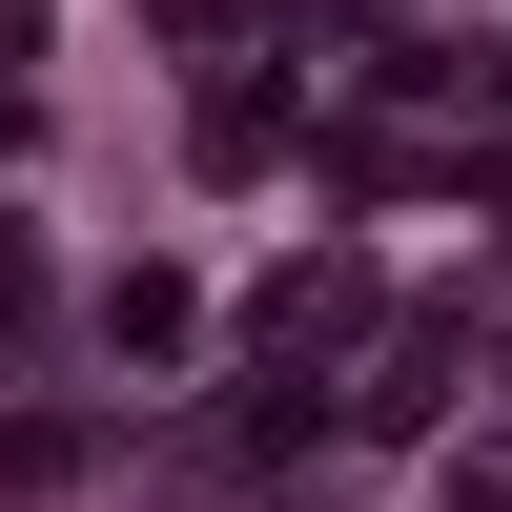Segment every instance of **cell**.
Listing matches in <instances>:
<instances>
[{
  "label": "cell",
  "instance_id": "obj_2",
  "mask_svg": "<svg viewBox=\"0 0 512 512\" xmlns=\"http://www.w3.org/2000/svg\"><path fill=\"white\" fill-rule=\"evenodd\" d=\"M103 328H123V349H144V369H164V349H185V328H205V308H185V287H164V267H123V287H103Z\"/></svg>",
  "mask_w": 512,
  "mask_h": 512
},
{
  "label": "cell",
  "instance_id": "obj_1",
  "mask_svg": "<svg viewBox=\"0 0 512 512\" xmlns=\"http://www.w3.org/2000/svg\"><path fill=\"white\" fill-rule=\"evenodd\" d=\"M431 410H451V328H410V349H390V390H369V431H431Z\"/></svg>",
  "mask_w": 512,
  "mask_h": 512
}]
</instances>
